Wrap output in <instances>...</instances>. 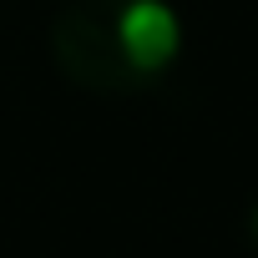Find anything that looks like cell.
<instances>
[{"label": "cell", "mask_w": 258, "mask_h": 258, "mask_svg": "<svg viewBox=\"0 0 258 258\" xmlns=\"http://www.w3.org/2000/svg\"><path fill=\"white\" fill-rule=\"evenodd\" d=\"M51 56L81 91L137 96L177 66L182 21L167 0H66L51 21Z\"/></svg>", "instance_id": "obj_1"}, {"label": "cell", "mask_w": 258, "mask_h": 258, "mask_svg": "<svg viewBox=\"0 0 258 258\" xmlns=\"http://www.w3.org/2000/svg\"><path fill=\"white\" fill-rule=\"evenodd\" d=\"M253 238H258V208H253Z\"/></svg>", "instance_id": "obj_2"}]
</instances>
